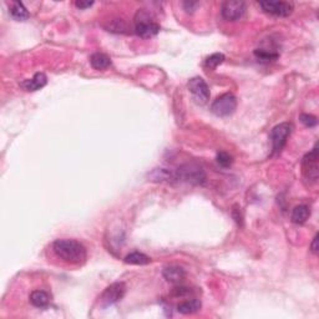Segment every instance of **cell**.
Returning <instances> with one entry per match:
<instances>
[{
    "label": "cell",
    "mask_w": 319,
    "mask_h": 319,
    "mask_svg": "<svg viewBox=\"0 0 319 319\" xmlns=\"http://www.w3.org/2000/svg\"><path fill=\"white\" fill-rule=\"evenodd\" d=\"M216 160H217L218 165H220L221 167H223V168L229 167V166L233 163V157H232L231 155L227 154V152H225V151L218 152Z\"/></svg>",
    "instance_id": "44dd1931"
},
{
    "label": "cell",
    "mask_w": 319,
    "mask_h": 319,
    "mask_svg": "<svg viewBox=\"0 0 319 319\" xmlns=\"http://www.w3.org/2000/svg\"><path fill=\"white\" fill-rule=\"evenodd\" d=\"M47 83V77L45 76V74L43 72H38V74L34 75L31 79L25 80L23 83V86L26 91H38L40 89L44 88Z\"/></svg>",
    "instance_id": "7c38bea8"
},
{
    "label": "cell",
    "mask_w": 319,
    "mask_h": 319,
    "mask_svg": "<svg viewBox=\"0 0 319 319\" xmlns=\"http://www.w3.org/2000/svg\"><path fill=\"white\" fill-rule=\"evenodd\" d=\"M160 31V25L155 20L154 15L145 9H141L135 15V33L140 38L149 39Z\"/></svg>",
    "instance_id": "7a4b0ae2"
},
{
    "label": "cell",
    "mask_w": 319,
    "mask_h": 319,
    "mask_svg": "<svg viewBox=\"0 0 319 319\" xmlns=\"http://www.w3.org/2000/svg\"><path fill=\"white\" fill-rule=\"evenodd\" d=\"M197 5H198V3H192V1H186V3H183L184 10L191 11V13H192L193 9H195Z\"/></svg>",
    "instance_id": "d4e9b609"
},
{
    "label": "cell",
    "mask_w": 319,
    "mask_h": 319,
    "mask_svg": "<svg viewBox=\"0 0 319 319\" xmlns=\"http://www.w3.org/2000/svg\"><path fill=\"white\" fill-rule=\"evenodd\" d=\"M201 309V300L197 298L184 300L177 305V311L181 314H193Z\"/></svg>",
    "instance_id": "5bb4252c"
},
{
    "label": "cell",
    "mask_w": 319,
    "mask_h": 319,
    "mask_svg": "<svg viewBox=\"0 0 319 319\" xmlns=\"http://www.w3.org/2000/svg\"><path fill=\"white\" fill-rule=\"evenodd\" d=\"M259 6L263 9V11L268 13L274 17H288L293 11V5L287 1H261Z\"/></svg>",
    "instance_id": "ba28073f"
},
{
    "label": "cell",
    "mask_w": 319,
    "mask_h": 319,
    "mask_svg": "<svg viewBox=\"0 0 319 319\" xmlns=\"http://www.w3.org/2000/svg\"><path fill=\"white\" fill-rule=\"evenodd\" d=\"M237 108V99L234 95L229 94H223L220 97L213 101V104L211 105V111L215 114L216 116L220 117H225V116H229L234 113Z\"/></svg>",
    "instance_id": "5b68a950"
},
{
    "label": "cell",
    "mask_w": 319,
    "mask_h": 319,
    "mask_svg": "<svg viewBox=\"0 0 319 319\" xmlns=\"http://www.w3.org/2000/svg\"><path fill=\"white\" fill-rule=\"evenodd\" d=\"M254 55L258 60L264 61V63H270V61H274L275 59H278V54L277 52L273 51H268V50H263V49H257L254 51Z\"/></svg>",
    "instance_id": "d6986e66"
},
{
    "label": "cell",
    "mask_w": 319,
    "mask_h": 319,
    "mask_svg": "<svg viewBox=\"0 0 319 319\" xmlns=\"http://www.w3.org/2000/svg\"><path fill=\"white\" fill-rule=\"evenodd\" d=\"M175 180L192 184H204L206 181V175L204 168L197 163H186L175 172Z\"/></svg>",
    "instance_id": "3957f363"
},
{
    "label": "cell",
    "mask_w": 319,
    "mask_h": 319,
    "mask_svg": "<svg viewBox=\"0 0 319 319\" xmlns=\"http://www.w3.org/2000/svg\"><path fill=\"white\" fill-rule=\"evenodd\" d=\"M125 292H126V287H125L124 283H118L117 282V283H114L110 287H108L101 297V302L104 307H109V305H113L117 303L118 300H121L125 296Z\"/></svg>",
    "instance_id": "9c48e42d"
},
{
    "label": "cell",
    "mask_w": 319,
    "mask_h": 319,
    "mask_svg": "<svg viewBox=\"0 0 319 319\" xmlns=\"http://www.w3.org/2000/svg\"><path fill=\"white\" fill-rule=\"evenodd\" d=\"M309 215H311V209L305 205H299V206L295 207L292 211V221L297 225H302L305 221L308 220Z\"/></svg>",
    "instance_id": "9a60e30c"
},
{
    "label": "cell",
    "mask_w": 319,
    "mask_h": 319,
    "mask_svg": "<svg viewBox=\"0 0 319 319\" xmlns=\"http://www.w3.org/2000/svg\"><path fill=\"white\" fill-rule=\"evenodd\" d=\"M303 168L305 176L312 181L318 179V147H314L309 154L303 157Z\"/></svg>",
    "instance_id": "30bf717a"
},
{
    "label": "cell",
    "mask_w": 319,
    "mask_h": 319,
    "mask_svg": "<svg viewBox=\"0 0 319 319\" xmlns=\"http://www.w3.org/2000/svg\"><path fill=\"white\" fill-rule=\"evenodd\" d=\"M125 262L127 264H136V266H143V264H149L151 262L150 257L146 254L141 253V252H132V253L127 254L125 257Z\"/></svg>",
    "instance_id": "ac0fdd59"
},
{
    "label": "cell",
    "mask_w": 319,
    "mask_h": 319,
    "mask_svg": "<svg viewBox=\"0 0 319 319\" xmlns=\"http://www.w3.org/2000/svg\"><path fill=\"white\" fill-rule=\"evenodd\" d=\"M311 250L313 251L314 253H317V252H318V236H316L313 238V242H312Z\"/></svg>",
    "instance_id": "484cf974"
},
{
    "label": "cell",
    "mask_w": 319,
    "mask_h": 319,
    "mask_svg": "<svg viewBox=\"0 0 319 319\" xmlns=\"http://www.w3.org/2000/svg\"><path fill=\"white\" fill-rule=\"evenodd\" d=\"M30 303L36 308H44L50 303V296L45 291H34L30 295Z\"/></svg>",
    "instance_id": "2e32d148"
},
{
    "label": "cell",
    "mask_w": 319,
    "mask_h": 319,
    "mask_svg": "<svg viewBox=\"0 0 319 319\" xmlns=\"http://www.w3.org/2000/svg\"><path fill=\"white\" fill-rule=\"evenodd\" d=\"M188 293H190V289L186 288V287H176L174 289V292H172V295L175 297H183V296L188 295Z\"/></svg>",
    "instance_id": "603a6c76"
},
{
    "label": "cell",
    "mask_w": 319,
    "mask_h": 319,
    "mask_svg": "<svg viewBox=\"0 0 319 319\" xmlns=\"http://www.w3.org/2000/svg\"><path fill=\"white\" fill-rule=\"evenodd\" d=\"M300 121H302V124L304 125V126L307 127H313L317 125V117L313 115H308V114H302L300 115Z\"/></svg>",
    "instance_id": "7402d4cb"
},
{
    "label": "cell",
    "mask_w": 319,
    "mask_h": 319,
    "mask_svg": "<svg viewBox=\"0 0 319 319\" xmlns=\"http://www.w3.org/2000/svg\"><path fill=\"white\" fill-rule=\"evenodd\" d=\"M163 277L167 282L172 284H181L186 277V272L183 268L179 266H170L163 270Z\"/></svg>",
    "instance_id": "8fae6325"
},
{
    "label": "cell",
    "mask_w": 319,
    "mask_h": 319,
    "mask_svg": "<svg viewBox=\"0 0 319 319\" xmlns=\"http://www.w3.org/2000/svg\"><path fill=\"white\" fill-rule=\"evenodd\" d=\"M292 130H293V126L289 122H282V124L273 127L270 135L271 141H272L273 154H279L282 151V149L287 143V140L291 136Z\"/></svg>",
    "instance_id": "277c9868"
},
{
    "label": "cell",
    "mask_w": 319,
    "mask_h": 319,
    "mask_svg": "<svg viewBox=\"0 0 319 319\" xmlns=\"http://www.w3.org/2000/svg\"><path fill=\"white\" fill-rule=\"evenodd\" d=\"M90 64L95 70H106L111 66V59L104 52H95L91 55Z\"/></svg>",
    "instance_id": "4fadbf2b"
},
{
    "label": "cell",
    "mask_w": 319,
    "mask_h": 319,
    "mask_svg": "<svg viewBox=\"0 0 319 319\" xmlns=\"http://www.w3.org/2000/svg\"><path fill=\"white\" fill-rule=\"evenodd\" d=\"M75 5H76V8L79 9H86V8H90V6L94 5V1H76L75 3Z\"/></svg>",
    "instance_id": "cb8c5ba5"
},
{
    "label": "cell",
    "mask_w": 319,
    "mask_h": 319,
    "mask_svg": "<svg viewBox=\"0 0 319 319\" xmlns=\"http://www.w3.org/2000/svg\"><path fill=\"white\" fill-rule=\"evenodd\" d=\"M246 11V4L238 0H228L222 4L221 14L227 22H237L243 17Z\"/></svg>",
    "instance_id": "8992f818"
},
{
    "label": "cell",
    "mask_w": 319,
    "mask_h": 319,
    "mask_svg": "<svg viewBox=\"0 0 319 319\" xmlns=\"http://www.w3.org/2000/svg\"><path fill=\"white\" fill-rule=\"evenodd\" d=\"M10 14L11 17L19 20V22H24V20L29 19V17H30V14H29V11L24 6V4L20 3V1H14V3L11 4Z\"/></svg>",
    "instance_id": "e0dca14e"
},
{
    "label": "cell",
    "mask_w": 319,
    "mask_h": 319,
    "mask_svg": "<svg viewBox=\"0 0 319 319\" xmlns=\"http://www.w3.org/2000/svg\"><path fill=\"white\" fill-rule=\"evenodd\" d=\"M52 252L58 258L70 264H80L86 259V248L76 239H56L52 243Z\"/></svg>",
    "instance_id": "6da1fadb"
},
{
    "label": "cell",
    "mask_w": 319,
    "mask_h": 319,
    "mask_svg": "<svg viewBox=\"0 0 319 319\" xmlns=\"http://www.w3.org/2000/svg\"><path fill=\"white\" fill-rule=\"evenodd\" d=\"M223 61H225V55L221 54V52H216V54H212L211 56H208V58L206 59V66L208 69L215 70Z\"/></svg>",
    "instance_id": "ffe728a7"
},
{
    "label": "cell",
    "mask_w": 319,
    "mask_h": 319,
    "mask_svg": "<svg viewBox=\"0 0 319 319\" xmlns=\"http://www.w3.org/2000/svg\"><path fill=\"white\" fill-rule=\"evenodd\" d=\"M188 90L198 104H206L209 99V89L202 77L196 76L188 81Z\"/></svg>",
    "instance_id": "52a82bcc"
}]
</instances>
